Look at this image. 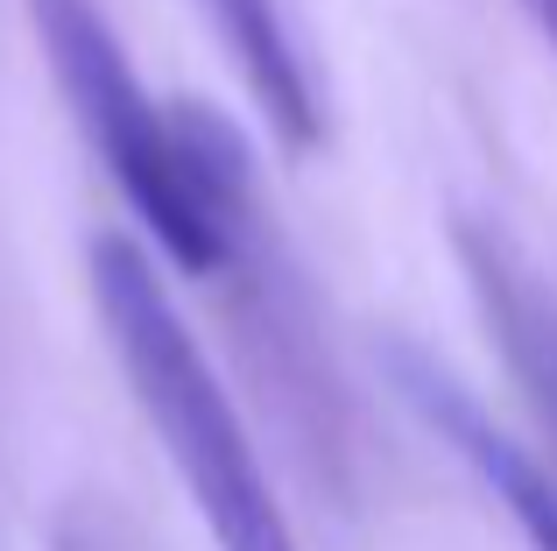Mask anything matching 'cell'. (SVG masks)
<instances>
[{
    "mask_svg": "<svg viewBox=\"0 0 557 551\" xmlns=\"http://www.w3.org/2000/svg\"><path fill=\"white\" fill-rule=\"evenodd\" d=\"M388 382L403 389L417 425L431 431V439H445L451 453L480 474V488L516 516V530L530 538V551H557V481L480 411L473 389H459L431 354H417V346H388Z\"/></svg>",
    "mask_w": 557,
    "mask_h": 551,
    "instance_id": "3957f363",
    "label": "cell"
},
{
    "mask_svg": "<svg viewBox=\"0 0 557 551\" xmlns=\"http://www.w3.org/2000/svg\"><path fill=\"white\" fill-rule=\"evenodd\" d=\"M451 248H459V269L473 283L480 318H487V340L502 346L516 389L557 439V290L480 220L451 226Z\"/></svg>",
    "mask_w": 557,
    "mask_h": 551,
    "instance_id": "277c9868",
    "label": "cell"
},
{
    "mask_svg": "<svg viewBox=\"0 0 557 551\" xmlns=\"http://www.w3.org/2000/svg\"><path fill=\"white\" fill-rule=\"evenodd\" d=\"M198 8H205V22L219 28L233 71L247 78L261 121L283 135V149H297V156L318 149V135H325V113H318L311 64H304L297 36H289L283 8H275V0H198Z\"/></svg>",
    "mask_w": 557,
    "mask_h": 551,
    "instance_id": "5b68a950",
    "label": "cell"
},
{
    "mask_svg": "<svg viewBox=\"0 0 557 551\" xmlns=\"http://www.w3.org/2000/svg\"><path fill=\"white\" fill-rule=\"evenodd\" d=\"M28 22L71 121L135 206L141 234L190 276L226 269L255 226V170L240 135L205 107H156L92 0H28Z\"/></svg>",
    "mask_w": 557,
    "mask_h": 551,
    "instance_id": "6da1fadb",
    "label": "cell"
},
{
    "mask_svg": "<svg viewBox=\"0 0 557 551\" xmlns=\"http://www.w3.org/2000/svg\"><path fill=\"white\" fill-rule=\"evenodd\" d=\"M85 276H92V311H99L113 360H121V382L135 389L141 417H149L156 445L170 453L212 544L219 551H304L226 382L212 375L198 332L170 304L156 262L127 234H99L92 255H85Z\"/></svg>",
    "mask_w": 557,
    "mask_h": 551,
    "instance_id": "7a4b0ae2",
    "label": "cell"
},
{
    "mask_svg": "<svg viewBox=\"0 0 557 551\" xmlns=\"http://www.w3.org/2000/svg\"><path fill=\"white\" fill-rule=\"evenodd\" d=\"M522 8H530V22L544 28V42L557 50V0H522Z\"/></svg>",
    "mask_w": 557,
    "mask_h": 551,
    "instance_id": "8992f818",
    "label": "cell"
}]
</instances>
